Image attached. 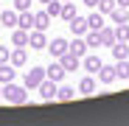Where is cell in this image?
<instances>
[{"mask_svg":"<svg viewBox=\"0 0 129 126\" xmlns=\"http://www.w3.org/2000/svg\"><path fill=\"white\" fill-rule=\"evenodd\" d=\"M28 45L37 48V51H45V48H48V42H45V31L34 28V34H28Z\"/></svg>","mask_w":129,"mask_h":126,"instance_id":"30bf717a","label":"cell"},{"mask_svg":"<svg viewBox=\"0 0 129 126\" xmlns=\"http://www.w3.org/2000/svg\"><path fill=\"white\" fill-rule=\"evenodd\" d=\"M62 3H68V0H62Z\"/></svg>","mask_w":129,"mask_h":126,"instance_id":"d590c367","label":"cell"},{"mask_svg":"<svg viewBox=\"0 0 129 126\" xmlns=\"http://www.w3.org/2000/svg\"><path fill=\"white\" fill-rule=\"evenodd\" d=\"M48 25H51V14H48V11H37V14H34V28L45 31Z\"/></svg>","mask_w":129,"mask_h":126,"instance_id":"603a6c76","label":"cell"},{"mask_svg":"<svg viewBox=\"0 0 129 126\" xmlns=\"http://www.w3.org/2000/svg\"><path fill=\"white\" fill-rule=\"evenodd\" d=\"M9 62H11V65H14L17 70H20V67H25V62H28V51H25V48H14Z\"/></svg>","mask_w":129,"mask_h":126,"instance_id":"5bb4252c","label":"cell"},{"mask_svg":"<svg viewBox=\"0 0 129 126\" xmlns=\"http://www.w3.org/2000/svg\"><path fill=\"white\" fill-rule=\"evenodd\" d=\"M37 3H42V6H45V3H51V0H37Z\"/></svg>","mask_w":129,"mask_h":126,"instance_id":"836d02e7","label":"cell"},{"mask_svg":"<svg viewBox=\"0 0 129 126\" xmlns=\"http://www.w3.org/2000/svg\"><path fill=\"white\" fill-rule=\"evenodd\" d=\"M115 76L118 78H129V59H121V62H115Z\"/></svg>","mask_w":129,"mask_h":126,"instance_id":"484cf974","label":"cell"},{"mask_svg":"<svg viewBox=\"0 0 129 126\" xmlns=\"http://www.w3.org/2000/svg\"><path fill=\"white\" fill-rule=\"evenodd\" d=\"M0 23L6 28H17V9H0Z\"/></svg>","mask_w":129,"mask_h":126,"instance_id":"9a60e30c","label":"cell"},{"mask_svg":"<svg viewBox=\"0 0 129 126\" xmlns=\"http://www.w3.org/2000/svg\"><path fill=\"white\" fill-rule=\"evenodd\" d=\"M45 11L51 14V20L59 17V14H62V0H51V3H45Z\"/></svg>","mask_w":129,"mask_h":126,"instance_id":"83f0119b","label":"cell"},{"mask_svg":"<svg viewBox=\"0 0 129 126\" xmlns=\"http://www.w3.org/2000/svg\"><path fill=\"white\" fill-rule=\"evenodd\" d=\"M59 62H62V67L68 70V73H73V70H79V67H81V59H79V56H73L70 51L64 53V56H59Z\"/></svg>","mask_w":129,"mask_h":126,"instance_id":"8fae6325","label":"cell"},{"mask_svg":"<svg viewBox=\"0 0 129 126\" xmlns=\"http://www.w3.org/2000/svg\"><path fill=\"white\" fill-rule=\"evenodd\" d=\"M64 76H68V70L62 67V62H59V59H56V62H51V65L45 67V78H51V81H56V84H59V81H64Z\"/></svg>","mask_w":129,"mask_h":126,"instance_id":"277c9868","label":"cell"},{"mask_svg":"<svg viewBox=\"0 0 129 126\" xmlns=\"http://www.w3.org/2000/svg\"><path fill=\"white\" fill-rule=\"evenodd\" d=\"M107 17H112V23H115V25H118V23H129V9H126V6H115Z\"/></svg>","mask_w":129,"mask_h":126,"instance_id":"44dd1931","label":"cell"},{"mask_svg":"<svg viewBox=\"0 0 129 126\" xmlns=\"http://www.w3.org/2000/svg\"><path fill=\"white\" fill-rule=\"evenodd\" d=\"M126 81H129V78H126Z\"/></svg>","mask_w":129,"mask_h":126,"instance_id":"8d00e7d4","label":"cell"},{"mask_svg":"<svg viewBox=\"0 0 129 126\" xmlns=\"http://www.w3.org/2000/svg\"><path fill=\"white\" fill-rule=\"evenodd\" d=\"M53 59H59V56H64V53H68V39H64V36H56V39H51L48 42V48H45Z\"/></svg>","mask_w":129,"mask_h":126,"instance_id":"5b68a950","label":"cell"},{"mask_svg":"<svg viewBox=\"0 0 129 126\" xmlns=\"http://www.w3.org/2000/svg\"><path fill=\"white\" fill-rule=\"evenodd\" d=\"M42 78H45V67H31V70L23 76V87H25V90H37L39 84H42Z\"/></svg>","mask_w":129,"mask_h":126,"instance_id":"3957f363","label":"cell"},{"mask_svg":"<svg viewBox=\"0 0 129 126\" xmlns=\"http://www.w3.org/2000/svg\"><path fill=\"white\" fill-rule=\"evenodd\" d=\"M76 95H79L76 87H70V84H62V81H59V87H56V101H73Z\"/></svg>","mask_w":129,"mask_h":126,"instance_id":"9c48e42d","label":"cell"},{"mask_svg":"<svg viewBox=\"0 0 129 126\" xmlns=\"http://www.w3.org/2000/svg\"><path fill=\"white\" fill-rule=\"evenodd\" d=\"M115 42H129V23L115 25Z\"/></svg>","mask_w":129,"mask_h":126,"instance_id":"cb8c5ba5","label":"cell"},{"mask_svg":"<svg viewBox=\"0 0 129 126\" xmlns=\"http://www.w3.org/2000/svg\"><path fill=\"white\" fill-rule=\"evenodd\" d=\"M76 14H79V11H76V6L70 3V0H68V3H62V14H59V17L64 20V23H70V20H73Z\"/></svg>","mask_w":129,"mask_h":126,"instance_id":"d4e9b609","label":"cell"},{"mask_svg":"<svg viewBox=\"0 0 129 126\" xmlns=\"http://www.w3.org/2000/svg\"><path fill=\"white\" fill-rule=\"evenodd\" d=\"M11 45L14 48H25L28 45V31L25 28H11Z\"/></svg>","mask_w":129,"mask_h":126,"instance_id":"4fadbf2b","label":"cell"},{"mask_svg":"<svg viewBox=\"0 0 129 126\" xmlns=\"http://www.w3.org/2000/svg\"><path fill=\"white\" fill-rule=\"evenodd\" d=\"M68 51L73 53V56H84V53H87V39H84V36H73L70 42H68Z\"/></svg>","mask_w":129,"mask_h":126,"instance_id":"ba28073f","label":"cell"},{"mask_svg":"<svg viewBox=\"0 0 129 126\" xmlns=\"http://www.w3.org/2000/svg\"><path fill=\"white\" fill-rule=\"evenodd\" d=\"M98 34H101V48H112L115 45V28L112 25H104Z\"/></svg>","mask_w":129,"mask_h":126,"instance_id":"ac0fdd59","label":"cell"},{"mask_svg":"<svg viewBox=\"0 0 129 126\" xmlns=\"http://www.w3.org/2000/svg\"><path fill=\"white\" fill-rule=\"evenodd\" d=\"M68 25H70V34H73V36H84V34L90 31V25H87V17H79V14L70 20Z\"/></svg>","mask_w":129,"mask_h":126,"instance_id":"52a82bcc","label":"cell"},{"mask_svg":"<svg viewBox=\"0 0 129 126\" xmlns=\"http://www.w3.org/2000/svg\"><path fill=\"white\" fill-rule=\"evenodd\" d=\"M115 3H118V6H126V9H129V0H115Z\"/></svg>","mask_w":129,"mask_h":126,"instance_id":"d6a6232c","label":"cell"},{"mask_svg":"<svg viewBox=\"0 0 129 126\" xmlns=\"http://www.w3.org/2000/svg\"><path fill=\"white\" fill-rule=\"evenodd\" d=\"M118 76H115V65H101V70H98V81L101 84H112Z\"/></svg>","mask_w":129,"mask_h":126,"instance_id":"2e32d148","label":"cell"},{"mask_svg":"<svg viewBox=\"0 0 129 126\" xmlns=\"http://www.w3.org/2000/svg\"><path fill=\"white\" fill-rule=\"evenodd\" d=\"M9 59H11V51L0 45V65H3V62H9Z\"/></svg>","mask_w":129,"mask_h":126,"instance_id":"4dcf8cb0","label":"cell"},{"mask_svg":"<svg viewBox=\"0 0 129 126\" xmlns=\"http://www.w3.org/2000/svg\"><path fill=\"white\" fill-rule=\"evenodd\" d=\"M56 87H59L56 81H51V78H42V84L37 87L39 101H42V104H51V101H56Z\"/></svg>","mask_w":129,"mask_h":126,"instance_id":"7a4b0ae2","label":"cell"},{"mask_svg":"<svg viewBox=\"0 0 129 126\" xmlns=\"http://www.w3.org/2000/svg\"><path fill=\"white\" fill-rule=\"evenodd\" d=\"M3 101L20 107V104H28V93H25V87H20V84L9 81V84H3Z\"/></svg>","mask_w":129,"mask_h":126,"instance_id":"6da1fadb","label":"cell"},{"mask_svg":"<svg viewBox=\"0 0 129 126\" xmlns=\"http://www.w3.org/2000/svg\"><path fill=\"white\" fill-rule=\"evenodd\" d=\"M76 90H79L81 95H93V93H95V78H93V73H90V76H84V78L79 81V87H76Z\"/></svg>","mask_w":129,"mask_h":126,"instance_id":"d6986e66","label":"cell"},{"mask_svg":"<svg viewBox=\"0 0 129 126\" xmlns=\"http://www.w3.org/2000/svg\"><path fill=\"white\" fill-rule=\"evenodd\" d=\"M0 98H3V84H0Z\"/></svg>","mask_w":129,"mask_h":126,"instance_id":"e575fe53","label":"cell"},{"mask_svg":"<svg viewBox=\"0 0 129 126\" xmlns=\"http://www.w3.org/2000/svg\"><path fill=\"white\" fill-rule=\"evenodd\" d=\"M115 6H118V3H115V0H98V6H95V9H98L101 14H110V11H112Z\"/></svg>","mask_w":129,"mask_h":126,"instance_id":"f1b7e54d","label":"cell"},{"mask_svg":"<svg viewBox=\"0 0 129 126\" xmlns=\"http://www.w3.org/2000/svg\"><path fill=\"white\" fill-rule=\"evenodd\" d=\"M17 28H34V11L28 9V11H17Z\"/></svg>","mask_w":129,"mask_h":126,"instance_id":"ffe728a7","label":"cell"},{"mask_svg":"<svg viewBox=\"0 0 129 126\" xmlns=\"http://www.w3.org/2000/svg\"><path fill=\"white\" fill-rule=\"evenodd\" d=\"M101 65H104V62H101V56H95V53H84V56H81V67L87 70V73H98Z\"/></svg>","mask_w":129,"mask_h":126,"instance_id":"8992f818","label":"cell"},{"mask_svg":"<svg viewBox=\"0 0 129 126\" xmlns=\"http://www.w3.org/2000/svg\"><path fill=\"white\" fill-rule=\"evenodd\" d=\"M110 51H112V62L129 59V42H115V45H112Z\"/></svg>","mask_w":129,"mask_h":126,"instance_id":"e0dca14e","label":"cell"},{"mask_svg":"<svg viewBox=\"0 0 129 126\" xmlns=\"http://www.w3.org/2000/svg\"><path fill=\"white\" fill-rule=\"evenodd\" d=\"M14 78H17V67L11 62H3V65H0V84H9Z\"/></svg>","mask_w":129,"mask_h":126,"instance_id":"7c38bea8","label":"cell"},{"mask_svg":"<svg viewBox=\"0 0 129 126\" xmlns=\"http://www.w3.org/2000/svg\"><path fill=\"white\" fill-rule=\"evenodd\" d=\"M14 9L17 11H28L31 9V0H14Z\"/></svg>","mask_w":129,"mask_h":126,"instance_id":"f546056e","label":"cell"},{"mask_svg":"<svg viewBox=\"0 0 129 126\" xmlns=\"http://www.w3.org/2000/svg\"><path fill=\"white\" fill-rule=\"evenodd\" d=\"M81 3L87 6V9H95V6H98V0H81Z\"/></svg>","mask_w":129,"mask_h":126,"instance_id":"1f68e13d","label":"cell"},{"mask_svg":"<svg viewBox=\"0 0 129 126\" xmlns=\"http://www.w3.org/2000/svg\"><path fill=\"white\" fill-rule=\"evenodd\" d=\"M84 39H87V48H101V34L98 31H87V34H84Z\"/></svg>","mask_w":129,"mask_h":126,"instance_id":"4316f807","label":"cell"},{"mask_svg":"<svg viewBox=\"0 0 129 126\" xmlns=\"http://www.w3.org/2000/svg\"><path fill=\"white\" fill-rule=\"evenodd\" d=\"M104 17H107V14H101L98 9H95V11H90V17H87V25H90L93 31H101V28H104Z\"/></svg>","mask_w":129,"mask_h":126,"instance_id":"7402d4cb","label":"cell"}]
</instances>
